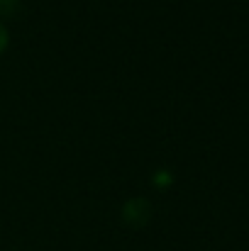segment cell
I'll return each instance as SVG.
<instances>
[{
  "instance_id": "cell-1",
  "label": "cell",
  "mask_w": 249,
  "mask_h": 251,
  "mask_svg": "<svg viewBox=\"0 0 249 251\" xmlns=\"http://www.w3.org/2000/svg\"><path fill=\"white\" fill-rule=\"evenodd\" d=\"M15 2H17V0H0V15H5V12H12Z\"/></svg>"
},
{
  "instance_id": "cell-2",
  "label": "cell",
  "mask_w": 249,
  "mask_h": 251,
  "mask_svg": "<svg viewBox=\"0 0 249 251\" xmlns=\"http://www.w3.org/2000/svg\"><path fill=\"white\" fill-rule=\"evenodd\" d=\"M7 47V32H5V27L0 25V51Z\"/></svg>"
}]
</instances>
